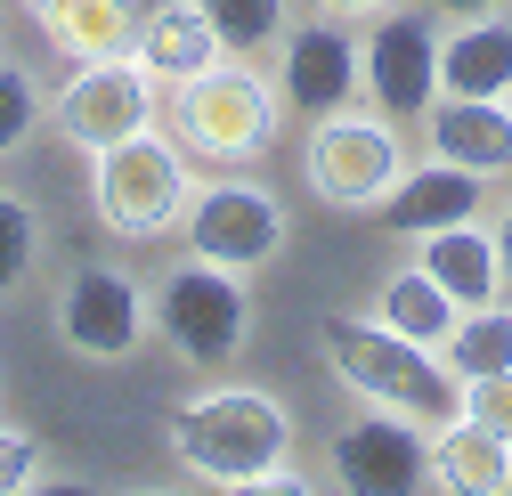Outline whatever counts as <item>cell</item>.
I'll return each instance as SVG.
<instances>
[{"label": "cell", "mask_w": 512, "mask_h": 496, "mask_svg": "<svg viewBox=\"0 0 512 496\" xmlns=\"http://www.w3.org/2000/svg\"><path fill=\"white\" fill-rule=\"evenodd\" d=\"M171 456L196 480L252 488L293 456V415L269 391H204V399L171 407Z\"/></svg>", "instance_id": "6da1fadb"}, {"label": "cell", "mask_w": 512, "mask_h": 496, "mask_svg": "<svg viewBox=\"0 0 512 496\" xmlns=\"http://www.w3.org/2000/svg\"><path fill=\"white\" fill-rule=\"evenodd\" d=\"M326 358L366 407H391L407 423H447L456 415V375L431 358V342H407L382 318H334L326 326Z\"/></svg>", "instance_id": "7a4b0ae2"}, {"label": "cell", "mask_w": 512, "mask_h": 496, "mask_svg": "<svg viewBox=\"0 0 512 496\" xmlns=\"http://www.w3.org/2000/svg\"><path fill=\"white\" fill-rule=\"evenodd\" d=\"M90 196H98V220H106L114 236L147 244V236L179 228V212H187V196H196V188H187L179 147H163L155 131H131V139L98 147V179H90Z\"/></svg>", "instance_id": "3957f363"}, {"label": "cell", "mask_w": 512, "mask_h": 496, "mask_svg": "<svg viewBox=\"0 0 512 496\" xmlns=\"http://www.w3.org/2000/svg\"><path fill=\"white\" fill-rule=\"evenodd\" d=\"M147 309H155V334H163L187 366H228V358L244 350V334H252V301H244L236 269H220V261L171 269Z\"/></svg>", "instance_id": "277c9868"}, {"label": "cell", "mask_w": 512, "mask_h": 496, "mask_svg": "<svg viewBox=\"0 0 512 496\" xmlns=\"http://www.w3.org/2000/svg\"><path fill=\"white\" fill-rule=\"evenodd\" d=\"M309 188L326 196L334 212H374V204H391L399 188V131L391 122H374V114H317V131H309Z\"/></svg>", "instance_id": "5b68a950"}, {"label": "cell", "mask_w": 512, "mask_h": 496, "mask_svg": "<svg viewBox=\"0 0 512 496\" xmlns=\"http://www.w3.org/2000/svg\"><path fill=\"white\" fill-rule=\"evenodd\" d=\"M179 139L212 155V163H252L277 139V106L261 90V74L244 66H204L179 82Z\"/></svg>", "instance_id": "8992f818"}, {"label": "cell", "mask_w": 512, "mask_h": 496, "mask_svg": "<svg viewBox=\"0 0 512 496\" xmlns=\"http://www.w3.org/2000/svg\"><path fill=\"white\" fill-rule=\"evenodd\" d=\"M179 228H187V253L196 261H220L236 277L285 253V204L261 179H212V188H196L187 212H179Z\"/></svg>", "instance_id": "52a82bcc"}, {"label": "cell", "mask_w": 512, "mask_h": 496, "mask_svg": "<svg viewBox=\"0 0 512 496\" xmlns=\"http://www.w3.org/2000/svg\"><path fill=\"white\" fill-rule=\"evenodd\" d=\"M57 131L74 147H114L131 131H155V74L131 57H90V66L57 90Z\"/></svg>", "instance_id": "ba28073f"}, {"label": "cell", "mask_w": 512, "mask_h": 496, "mask_svg": "<svg viewBox=\"0 0 512 496\" xmlns=\"http://www.w3.org/2000/svg\"><path fill=\"white\" fill-rule=\"evenodd\" d=\"M147 326H155V309L122 269H74V285L57 293V342L82 358H131L147 342Z\"/></svg>", "instance_id": "9c48e42d"}, {"label": "cell", "mask_w": 512, "mask_h": 496, "mask_svg": "<svg viewBox=\"0 0 512 496\" xmlns=\"http://www.w3.org/2000/svg\"><path fill=\"white\" fill-rule=\"evenodd\" d=\"M334 480L358 488V496H407V488L431 480V440L407 415L374 407V415H358V423L334 431Z\"/></svg>", "instance_id": "30bf717a"}, {"label": "cell", "mask_w": 512, "mask_h": 496, "mask_svg": "<svg viewBox=\"0 0 512 496\" xmlns=\"http://www.w3.org/2000/svg\"><path fill=\"white\" fill-rule=\"evenodd\" d=\"M358 66H366V90H374L382 114H391V122H415V114H431V98H439V33H431L423 17H382V25L366 33V49H358Z\"/></svg>", "instance_id": "8fae6325"}, {"label": "cell", "mask_w": 512, "mask_h": 496, "mask_svg": "<svg viewBox=\"0 0 512 496\" xmlns=\"http://www.w3.org/2000/svg\"><path fill=\"white\" fill-rule=\"evenodd\" d=\"M277 82H285V106L293 114H334V106H350V90L366 82V66H358V41L326 17V25H301V33H285V66H277Z\"/></svg>", "instance_id": "7c38bea8"}, {"label": "cell", "mask_w": 512, "mask_h": 496, "mask_svg": "<svg viewBox=\"0 0 512 496\" xmlns=\"http://www.w3.org/2000/svg\"><path fill=\"white\" fill-rule=\"evenodd\" d=\"M431 147L464 171H512V98H431Z\"/></svg>", "instance_id": "4fadbf2b"}, {"label": "cell", "mask_w": 512, "mask_h": 496, "mask_svg": "<svg viewBox=\"0 0 512 496\" xmlns=\"http://www.w3.org/2000/svg\"><path fill=\"white\" fill-rule=\"evenodd\" d=\"M431 480L456 496H504L512 488V440H496L472 415H447L431 431Z\"/></svg>", "instance_id": "5bb4252c"}, {"label": "cell", "mask_w": 512, "mask_h": 496, "mask_svg": "<svg viewBox=\"0 0 512 496\" xmlns=\"http://www.w3.org/2000/svg\"><path fill=\"white\" fill-rule=\"evenodd\" d=\"M439 98H512V25L464 17L456 41H439Z\"/></svg>", "instance_id": "9a60e30c"}, {"label": "cell", "mask_w": 512, "mask_h": 496, "mask_svg": "<svg viewBox=\"0 0 512 496\" xmlns=\"http://www.w3.org/2000/svg\"><path fill=\"white\" fill-rule=\"evenodd\" d=\"M220 33L204 25V9L196 0H163L155 17H139V66L155 74V82H187V74H204V66H220Z\"/></svg>", "instance_id": "2e32d148"}, {"label": "cell", "mask_w": 512, "mask_h": 496, "mask_svg": "<svg viewBox=\"0 0 512 496\" xmlns=\"http://www.w3.org/2000/svg\"><path fill=\"white\" fill-rule=\"evenodd\" d=\"M480 212V171L464 163H431V171H399L391 188V228L431 236V228H464Z\"/></svg>", "instance_id": "e0dca14e"}, {"label": "cell", "mask_w": 512, "mask_h": 496, "mask_svg": "<svg viewBox=\"0 0 512 496\" xmlns=\"http://www.w3.org/2000/svg\"><path fill=\"white\" fill-rule=\"evenodd\" d=\"M423 269L439 277V293L456 309H480L504 293V261H496V236H480L472 220L464 228H431L423 236Z\"/></svg>", "instance_id": "ac0fdd59"}, {"label": "cell", "mask_w": 512, "mask_h": 496, "mask_svg": "<svg viewBox=\"0 0 512 496\" xmlns=\"http://www.w3.org/2000/svg\"><path fill=\"white\" fill-rule=\"evenodd\" d=\"M33 17L49 33L57 57H74V66H90V57H122L139 33V17L122 9V0H33Z\"/></svg>", "instance_id": "d6986e66"}, {"label": "cell", "mask_w": 512, "mask_h": 496, "mask_svg": "<svg viewBox=\"0 0 512 496\" xmlns=\"http://www.w3.org/2000/svg\"><path fill=\"white\" fill-rule=\"evenodd\" d=\"M374 318L391 326V334H407V342H431V350H439L447 334H456L464 309L439 293V277H431V269H399L391 285H382V309H374Z\"/></svg>", "instance_id": "ffe728a7"}, {"label": "cell", "mask_w": 512, "mask_h": 496, "mask_svg": "<svg viewBox=\"0 0 512 496\" xmlns=\"http://www.w3.org/2000/svg\"><path fill=\"white\" fill-rule=\"evenodd\" d=\"M512 366V309L480 301L456 318V334H447V375L456 383H480V375H504Z\"/></svg>", "instance_id": "44dd1931"}, {"label": "cell", "mask_w": 512, "mask_h": 496, "mask_svg": "<svg viewBox=\"0 0 512 496\" xmlns=\"http://www.w3.org/2000/svg\"><path fill=\"white\" fill-rule=\"evenodd\" d=\"M196 9H204V25L220 33V49H236V57L285 41V0H196Z\"/></svg>", "instance_id": "7402d4cb"}, {"label": "cell", "mask_w": 512, "mask_h": 496, "mask_svg": "<svg viewBox=\"0 0 512 496\" xmlns=\"http://www.w3.org/2000/svg\"><path fill=\"white\" fill-rule=\"evenodd\" d=\"M33 261H41V220H33L25 196L0 188V293H17L33 277Z\"/></svg>", "instance_id": "603a6c76"}, {"label": "cell", "mask_w": 512, "mask_h": 496, "mask_svg": "<svg viewBox=\"0 0 512 496\" xmlns=\"http://www.w3.org/2000/svg\"><path fill=\"white\" fill-rule=\"evenodd\" d=\"M33 122H41V90H33V74L0 66V155H17V147L33 139Z\"/></svg>", "instance_id": "cb8c5ba5"}, {"label": "cell", "mask_w": 512, "mask_h": 496, "mask_svg": "<svg viewBox=\"0 0 512 496\" xmlns=\"http://www.w3.org/2000/svg\"><path fill=\"white\" fill-rule=\"evenodd\" d=\"M464 415L488 423L496 440H512V366H504V375H480V383L464 391Z\"/></svg>", "instance_id": "d4e9b609"}, {"label": "cell", "mask_w": 512, "mask_h": 496, "mask_svg": "<svg viewBox=\"0 0 512 496\" xmlns=\"http://www.w3.org/2000/svg\"><path fill=\"white\" fill-rule=\"evenodd\" d=\"M33 480H41V440L0 423V496H17V488H33Z\"/></svg>", "instance_id": "484cf974"}, {"label": "cell", "mask_w": 512, "mask_h": 496, "mask_svg": "<svg viewBox=\"0 0 512 496\" xmlns=\"http://www.w3.org/2000/svg\"><path fill=\"white\" fill-rule=\"evenodd\" d=\"M496 261H504V285H512V212L496 220Z\"/></svg>", "instance_id": "4316f807"}, {"label": "cell", "mask_w": 512, "mask_h": 496, "mask_svg": "<svg viewBox=\"0 0 512 496\" xmlns=\"http://www.w3.org/2000/svg\"><path fill=\"white\" fill-rule=\"evenodd\" d=\"M439 9H456V17H496L504 0H439Z\"/></svg>", "instance_id": "83f0119b"}, {"label": "cell", "mask_w": 512, "mask_h": 496, "mask_svg": "<svg viewBox=\"0 0 512 496\" xmlns=\"http://www.w3.org/2000/svg\"><path fill=\"white\" fill-rule=\"evenodd\" d=\"M366 9H382V0H326V17H366Z\"/></svg>", "instance_id": "f1b7e54d"}, {"label": "cell", "mask_w": 512, "mask_h": 496, "mask_svg": "<svg viewBox=\"0 0 512 496\" xmlns=\"http://www.w3.org/2000/svg\"><path fill=\"white\" fill-rule=\"evenodd\" d=\"M122 9H131V17H155V9H163V0H122Z\"/></svg>", "instance_id": "f546056e"}]
</instances>
